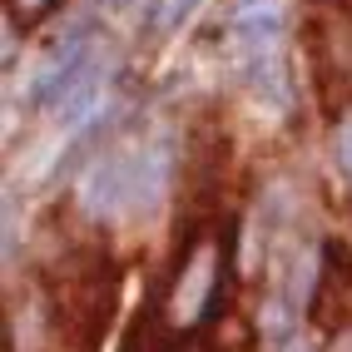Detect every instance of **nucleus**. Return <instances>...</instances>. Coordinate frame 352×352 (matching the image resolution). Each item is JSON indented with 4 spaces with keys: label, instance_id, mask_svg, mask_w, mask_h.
Masks as SVG:
<instances>
[{
    "label": "nucleus",
    "instance_id": "nucleus-1",
    "mask_svg": "<svg viewBox=\"0 0 352 352\" xmlns=\"http://www.w3.org/2000/svg\"><path fill=\"white\" fill-rule=\"evenodd\" d=\"M174 154L164 139H139V144L104 149L85 164L80 174V208L89 219H129L149 214L169 189Z\"/></svg>",
    "mask_w": 352,
    "mask_h": 352
},
{
    "label": "nucleus",
    "instance_id": "nucleus-2",
    "mask_svg": "<svg viewBox=\"0 0 352 352\" xmlns=\"http://www.w3.org/2000/svg\"><path fill=\"white\" fill-rule=\"evenodd\" d=\"M233 35H239V69L248 89L268 109H288L293 85H288V60H283V30H233Z\"/></svg>",
    "mask_w": 352,
    "mask_h": 352
},
{
    "label": "nucleus",
    "instance_id": "nucleus-3",
    "mask_svg": "<svg viewBox=\"0 0 352 352\" xmlns=\"http://www.w3.org/2000/svg\"><path fill=\"white\" fill-rule=\"evenodd\" d=\"M214 273H219V248L214 243H199L184 263L179 283H174V318L189 327L204 308H208V288H214Z\"/></svg>",
    "mask_w": 352,
    "mask_h": 352
},
{
    "label": "nucleus",
    "instance_id": "nucleus-4",
    "mask_svg": "<svg viewBox=\"0 0 352 352\" xmlns=\"http://www.w3.org/2000/svg\"><path fill=\"white\" fill-rule=\"evenodd\" d=\"M288 0H239L233 10V30H283Z\"/></svg>",
    "mask_w": 352,
    "mask_h": 352
},
{
    "label": "nucleus",
    "instance_id": "nucleus-5",
    "mask_svg": "<svg viewBox=\"0 0 352 352\" xmlns=\"http://www.w3.org/2000/svg\"><path fill=\"white\" fill-rule=\"evenodd\" d=\"M313 283H318V248H302L293 273H288V302H293L298 318L308 313V302H313Z\"/></svg>",
    "mask_w": 352,
    "mask_h": 352
},
{
    "label": "nucleus",
    "instance_id": "nucleus-6",
    "mask_svg": "<svg viewBox=\"0 0 352 352\" xmlns=\"http://www.w3.org/2000/svg\"><path fill=\"white\" fill-rule=\"evenodd\" d=\"M338 164H342V174L352 179V120L338 129Z\"/></svg>",
    "mask_w": 352,
    "mask_h": 352
},
{
    "label": "nucleus",
    "instance_id": "nucleus-7",
    "mask_svg": "<svg viewBox=\"0 0 352 352\" xmlns=\"http://www.w3.org/2000/svg\"><path fill=\"white\" fill-rule=\"evenodd\" d=\"M10 6H15V15H20V20H35L40 10H50L55 0H10Z\"/></svg>",
    "mask_w": 352,
    "mask_h": 352
}]
</instances>
